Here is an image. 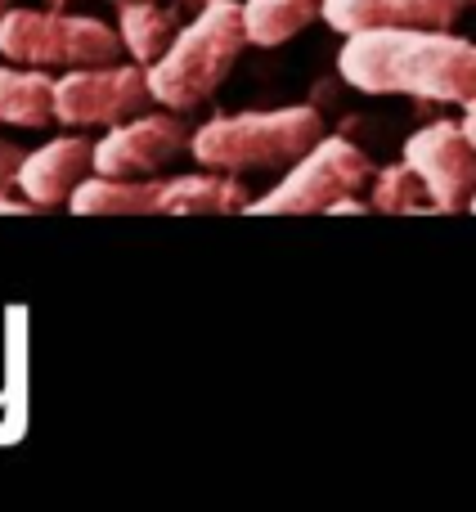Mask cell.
Here are the masks:
<instances>
[{
  "mask_svg": "<svg viewBox=\"0 0 476 512\" xmlns=\"http://www.w3.org/2000/svg\"><path fill=\"white\" fill-rule=\"evenodd\" d=\"M373 162L360 144H351L346 135H324L306 158H297L288 167V176L261 194L247 212L256 216H279V212H292V216H310V212H328L337 198L346 194H360L369 189L373 180Z\"/></svg>",
  "mask_w": 476,
  "mask_h": 512,
  "instance_id": "cell-5",
  "label": "cell"
},
{
  "mask_svg": "<svg viewBox=\"0 0 476 512\" xmlns=\"http://www.w3.org/2000/svg\"><path fill=\"white\" fill-rule=\"evenodd\" d=\"M90 171H95V144L86 135H59L36 153H23L14 189H23L36 212H54V207H68V198Z\"/></svg>",
  "mask_w": 476,
  "mask_h": 512,
  "instance_id": "cell-9",
  "label": "cell"
},
{
  "mask_svg": "<svg viewBox=\"0 0 476 512\" xmlns=\"http://www.w3.org/2000/svg\"><path fill=\"white\" fill-rule=\"evenodd\" d=\"M189 140L194 135L185 131L176 108L135 113L108 126V135L95 144V171L99 176H158L176 153H189Z\"/></svg>",
  "mask_w": 476,
  "mask_h": 512,
  "instance_id": "cell-8",
  "label": "cell"
},
{
  "mask_svg": "<svg viewBox=\"0 0 476 512\" xmlns=\"http://www.w3.org/2000/svg\"><path fill=\"white\" fill-rule=\"evenodd\" d=\"M315 18H324V0H243V27L247 41L274 50V45L292 41L306 32Z\"/></svg>",
  "mask_w": 476,
  "mask_h": 512,
  "instance_id": "cell-14",
  "label": "cell"
},
{
  "mask_svg": "<svg viewBox=\"0 0 476 512\" xmlns=\"http://www.w3.org/2000/svg\"><path fill=\"white\" fill-rule=\"evenodd\" d=\"M247 27L243 5L238 0H207L171 41V50L149 68L153 99L176 113H194L203 108L216 90L225 86L238 54L247 50Z\"/></svg>",
  "mask_w": 476,
  "mask_h": 512,
  "instance_id": "cell-2",
  "label": "cell"
},
{
  "mask_svg": "<svg viewBox=\"0 0 476 512\" xmlns=\"http://www.w3.org/2000/svg\"><path fill=\"white\" fill-rule=\"evenodd\" d=\"M324 140V117L310 104H288V108H265V113H230L212 117L194 131L189 153L198 167L230 171H283L297 158H306L315 144Z\"/></svg>",
  "mask_w": 476,
  "mask_h": 512,
  "instance_id": "cell-3",
  "label": "cell"
},
{
  "mask_svg": "<svg viewBox=\"0 0 476 512\" xmlns=\"http://www.w3.org/2000/svg\"><path fill=\"white\" fill-rule=\"evenodd\" d=\"M50 5H68V0H50Z\"/></svg>",
  "mask_w": 476,
  "mask_h": 512,
  "instance_id": "cell-22",
  "label": "cell"
},
{
  "mask_svg": "<svg viewBox=\"0 0 476 512\" xmlns=\"http://www.w3.org/2000/svg\"><path fill=\"white\" fill-rule=\"evenodd\" d=\"M405 162L423 176L432 212H463L476 194V144L459 122H432L405 140Z\"/></svg>",
  "mask_w": 476,
  "mask_h": 512,
  "instance_id": "cell-7",
  "label": "cell"
},
{
  "mask_svg": "<svg viewBox=\"0 0 476 512\" xmlns=\"http://www.w3.org/2000/svg\"><path fill=\"white\" fill-rule=\"evenodd\" d=\"M468 0H324V23L342 36L378 27H454Z\"/></svg>",
  "mask_w": 476,
  "mask_h": 512,
  "instance_id": "cell-10",
  "label": "cell"
},
{
  "mask_svg": "<svg viewBox=\"0 0 476 512\" xmlns=\"http://www.w3.org/2000/svg\"><path fill=\"white\" fill-rule=\"evenodd\" d=\"M463 135H468V140L476 144V99H468V104H463Z\"/></svg>",
  "mask_w": 476,
  "mask_h": 512,
  "instance_id": "cell-18",
  "label": "cell"
},
{
  "mask_svg": "<svg viewBox=\"0 0 476 512\" xmlns=\"http://www.w3.org/2000/svg\"><path fill=\"white\" fill-rule=\"evenodd\" d=\"M54 117V77L45 68H0V126H18V131H45Z\"/></svg>",
  "mask_w": 476,
  "mask_h": 512,
  "instance_id": "cell-12",
  "label": "cell"
},
{
  "mask_svg": "<svg viewBox=\"0 0 476 512\" xmlns=\"http://www.w3.org/2000/svg\"><path fill=\"white\" fill-rule=\"evenodd\" d=\"M153 99L149 68L144 63H95V68H68L54 77V117L63 126H117L144 113Z\"/></svg>",
  "mask_w": 476,
  "mask_h": 512,
  "instance_id": "cell-6",
  "label": "cell"
},
{
  "mask_svg": "<svg viewBox=\"0 0 476 512\" xmlns=\"http://www.w3.org/2000/svg\"><path fill=\"white\" fill-rule=\"evenodd\" d=\"M369 207H373V203H364L360 194H346V198H337L328 212H333V216H355V212H369Z\"/></svg>",
  "mask_w": 476,
  "mask_h": 512,
  "instance_id": "cell-17",
  "label": "cell"
},
{
  "mask_svg": "<svg viewBox=\"0 0 476 512\" xmlns=\"http://www.w3.org/2000/svg\"><path fill=\"white\" fill-rule=\"evenodd\" d=\"M0 212H36L27 198H9V194H0Z\"/></svg>",
  "mask_w": 476,
  "mask_h": 512,
  "instance_id": "cell-19",
  "label": "cell"
},
{
  "mask_svg": "<svg viewBox=\"0 0 476 512\" xmlns=\"http://www.w3.org/2000/svg\"><path fill=\"white\" fill-rule=\"evenodd\" d=\"M122 32L86 14H59V9H9L0 14V54L27 68H95L117 63Z\"/></svg>",
  "mask_w": 476,
  "mask_h": 512,
  "instance_id": "cell-4",
  "label": "cell"
},
{
  "mask_svg": "<svg viewBox=\"0 0 476 512\" xmlns=\"http://www.w3.org/2000/svg\"><path fill=\"white\" fill-rule=\"evenodd\" d=\"M337 72L364 95H409L463 108L476 99V41H463L450 27L355 32L337 54Z\"/></svg>",
  "mask_w": 476,
  "mask_h": 512,
  "instance_id": "cell-1",
  "label": "cell"
},
{
  "mask_svg": "<svg viewBox=\"0 0 476 512\" xmlns=\"http://www.w3.org/2000/svg\"><path fill=\"white\" fill-rule=\"evenodd\" d=\"M252 198H247L243 180L230 171H194V176H171L162 180V203L158 216H230L247 212Z\"/></svg>",
  "mask_w": 476,
  "mask_h": 512,
  "instance_id": "cell-11",
  "label": "cell"
},
{
  "mask_svg": "<svg viewBox=\"0 0 476 512\" xmlns=\"http://www.w3.org/2000/svg\"><path fill=\"white\" fill-rule=\"evenodd\" d=\"M18 5V0H0V14H9V9H14Z\"/></svg>",
  "mask_w": 476,
  "mask_h": 512,
  "instance_id": "cell-20",
  "label": "cell"
},
{
  "mask_svg": "<svg viewBox=\"0 0 476 512\" xmlns=\"http://www.w3.org/2000/svg\"><path fill=\"white\" fill-rule=\"evenodd\" d=\"M117 32H122L126 54L153 68L176 41L180 14L171 5H153V0H117Z\"/></svg>",
  "mask_w": 476,
  "mask_h": 512,
  "instance_id": "cell-13",
  "label": "cell"
},
{
  "mask_svg": "<svg viewBox=\"0 0 476 512\" xmlns=\"http://www.w3.org/2000/svg\"><path fill=\"white\" fill-rule=\"evenodd\" d=\"M18 167H23V149H18L14 140H5V135H0V194H5V189L18 180Z\"/></svg>",
  "mask_w": 476,
  "mask_h": 512,
  "instance_id": "cell-16",
  "label": "cell"
},
{
  "mask_svg": "<svg viewBox=\"0 0 476 512\" xmlns=\"http://www.w3.org/2000/svg\"><path fill=\"white\" fill-rule=\"evenodd\" d=\"M468 212H476V194H472V207H468Z\"/></svg>",
  "mask_w": 476,
  "mask_h": 512,
  "instance_id": "cell-21",
  "label": "cell"
},
{
  "mask_svg": "<svg viewBox=\"0 0 476 512\" xmlns=\"http://www.w3.org/2000/svg\"><path fill=\"white\" fill-rule=\"evenodd\" d=\"M369 203H373V212L405 216V212H423V207H432V198H427L423 176H418L409 162H391V167L373 171Z\"/></svg>",
  "mask_w": 476,
  "mask_h": 512,
  "instance_id": "cell-15",
  "label": "cell"
}]
</instances>
